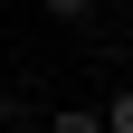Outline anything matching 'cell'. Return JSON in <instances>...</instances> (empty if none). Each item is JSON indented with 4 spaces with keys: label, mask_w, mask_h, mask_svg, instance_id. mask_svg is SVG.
Segmentation results:
<instances>
[{
    "label": "cell",
    "mask_w": 133,
    "mask_h": 133,
    "mask_svg": "<svg viewBox=\"0 0 133 133\" xmlns=\"http://www.w3.org/2000/svg\"><path fill=\"white\" fill-rule=\"evenodd\" d=\"M48 133H105V114L95 105H66V114H48Z\"/></svg>",
    "instance_id": "6da1fadb"
},
{
    "label": "cell",
    "mask_w": 133,
    "mask_h": 133,
    "mask_svg": "<svg viewBox=\"0 0 133 133\" xmlns=\"http://www.w3.org/2000/svg\"><path fill=\"white\" fill-rule=\"evenodd\" d=\"M95 114H105V133H133V86L114 95V105H95Z\"/></svg>",
    "instance_id": "7a4b0ae2"
},
{
    "label": "cell",
    "mask_w": 133,
    "mask_h": 133,
    "mask_svg": "<svg viewBox=\"0 0 133 133\" xmlns=\"http://www.w3.org/2000/svg\"><path fill=\"white\" fill-rule=\"evenodd\" d=\"M38 10H48V19H66V29H76V19H95V0H38Z\"/></svg>",
    "instance_id": "3957f363"
}]
</instances>
